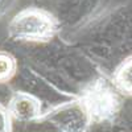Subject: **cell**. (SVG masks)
<instances>
[{"instance_id": "cell-1", "label": "cell", "mask_w": 132, "mask_h": 132, "mask_svg": "<svg viewBox=\"0 0 132 132\" xmlns=\"http://www.w3.org/2000/svg\"><path fill=\"white\" fill-rule=\"evenodd\" d=\"M58 20L49 11L29 7L17 12L8 23V36L20 42H48L58 32Z\"/></svg>"}, {"instance_id": "cell-2", "label": "cell", "mask_w": 132, "mask_h": 132, "mask_svg": "<svg viewBox=\"0 0 132 132\" xmlns=\"http://www.w3.org/2000/svg\"><path fill=\"white\" fill-rule=\"evenodd\" d=\"M91 122H103L111 116L119 108V99L115 90L104 79L95 81L89 86L81 98Z\"/></svg>"}, {"instance_id": "cell-3", "label": "cell", "mask_w": 132, "mask_h": 132, "mask_svg": "<svg viewBox=\"0 0 132 132\" xmlns=\"http://www.w3.org/2000/svg\"><path fill=\"white\" fill-rule=\"evenodd\" d=\"M49 119L58 126L62 132H83L86 127L91 123L82 102H73L63 107H58L50 114Z\"/></svg>"}, {"instance_id": "cell-4", "label": "cell", "mask_w": 132, "mask_h": 132, "mask_svg": "<svg viewBox=\"0 0 132 132\" xmlns=\"http://www.w3.org/2000/svg\"><path fill=\"white\" fill-rule=\"evenodd\" d=\"M8 112L12 120L29 123L41 118V101L35 95L24 91H16L8 102Z\"/></svg>"}, {"instance_id": "cell-5", "label": "cell", "mask_w": 132, "mask_h": 132, "mask_svg": "<svg viewBox=\"0 0 132 132\" xmlns=\"http://www.w3.org/2000/svg\"><path fill=\"white\" fill-rule=\"evenodd\" d=\"M114 82L119 90L127 94H132V57L126 60L119 66L114 75Z\"/></svg>"}, {"instance_id": "cell-6", "label": "cell", "mask_w": 132, "mask_h": 132, "mask_svg": "<svg viewBox=\"0 0 132 132\" xmlns=\"http://www.w3.org/2000/svg\"><path fill=\"white\" fill-rule=\"evenodd\" d=\"M17 70L16 58L8 52L0 50V83L9 82Z\"/></svg>"}, {"instance_id": "cell-7", "label": "cell", "mask_w": 132, "mask_h": 132, "mask_svg": "<svg viewBox=\"0 0 132 132\" xmlns=\"http://www.w3.org/2000/svg\"><path fill=\"white\" fill-rule=\"evenodd\" d=\"M0 132H12V118L3 104H0Z\"/></svg>"}, {"instance_id": "cell-8", "label": "cell", "mask_w": 132, "mask_h": 132, "mask_svg": "<svg viewBox=\"0 0 132 132\" xmlns=\"http://www.w3.org/2000/svg\"><path fill=\"white\" fill-rule=\"evenodd\" d=\"M15 4V0H0V19H2Z\"/></svg>"}]
</instances>
